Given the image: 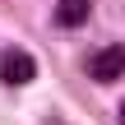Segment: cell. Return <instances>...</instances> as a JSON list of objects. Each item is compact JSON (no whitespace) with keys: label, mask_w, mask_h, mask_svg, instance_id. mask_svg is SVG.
Instances as JSON below:
<instances>
[{"label":"cell","mask_w":125,"mask_h":125,"mask_svg":"<svg viewBox=\"0 0 125 125\" xmlns=\"http://www.w3.org/2000/svg\"><path fill=\"white\" fill-rule=\"evenodd\" d=\"M121 125H125V102H121Z\"/></svg>","instance_id":"277c9868"},{"label":"cell","mask_w":125,"mask_h":125,"mask_svg":"<svg viewBox=\"0 0 125 125\" xmlns=\"http://www.w3.org/2000/svg\"><path fill=\"white\" fill-rule=\"evenodd\" d=\"M0 79L5 83H32L37 79V60L28 51H5L0 56Z\"/></svg>","instance_id":"7a4b0ae2"},{"label":"cell","mask_w":125,"mask_h":125,"mask_svg":"<svg viewBox=\"0 0 125 125\" xmlns=\"http://www.w3.org/2000/svg\"><path fill=\"white\" fill-rule=\"evenodd\" d=\"M125 74V46L116 42V46H102L93 60H88V79L93 83H116Z\"/></svg>","instance_id":"6da1fadb"},{"label":"cell","mask_w":125,"mask_h":125,"mask_svg":"<svg viewBox=\"0 0 125 125\" xmlns=\"http://www.w3.org/2000/svg\"><path fill=\"white\" fill-rule=\"evenodd\" d=\"M88 14H93V0H56V23L60 28H79V23H88Z\"/></svg>","instance_id":"3957f363"}]
</instances>
